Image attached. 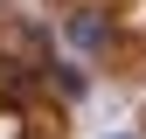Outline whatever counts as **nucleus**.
I'll return each mask as SVG.
<instances>
[{
  "label": "nucleus",
  "mask_w": 146,
  "mask_h": 139,
  "mask_svg": "<svg viewBox=\"0 0 146 139\" xmlns=\"http://www.w3.org/2000/svg\"><path fill=\"white\" fill-rule=\"evenodd\" d=\"M63 28H70V42H77V49H104V42H111V21H104L98 7H77Z\"/></svg>",
  "instance_id": "f257e3e1"
}]
</instances>
